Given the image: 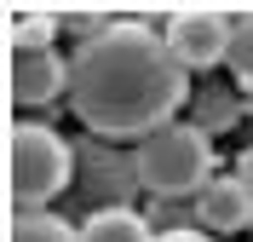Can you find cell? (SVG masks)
Wrapping results in <instances>:
<instances>
[{"label": "cell", "mask_w": 253, "mask_h": 242, "mask_svg": "<svg viewBox=\"0 0 253 242\" xmlns=\"http://www.w3.org/2000/svg\"><path fill=\"white\" fill-rule=\"evenodd\" d=\"M190 69L173 58L167 35L150 23H110L69 58V110L104 139H150L178 115Z\"/></svg>", "instance_id": "1"}, {"label": "cell", "mask_w": 253, "mask_h": 242, "mask_svg": "<svg viewBox=\"0 0 253 242\" xmlns=\"http://www.w3.org/2000/svg\"><path fill=\"white\" fill-rule=\"evenodd\" d=\"M132 179L150 196H196L213 179V139L202 127H190V121H167L161 133L138 139Z\"/></svg>", "instance_id": "2"}, {"label": "cell", "mask_w": 253, "mask_h": 242, "mask_svg": "<svg viewBox=\"0 0 253 242\" xmlns=\"http://www.w3.org/2000/svg\"><path fill=\"white\" fill-rule=\"evenodd\" d=\"M69 185V145L46 121L17 115L12 121V150H6V202L12 213H46V202Z\"/></svg>", "instance_id": "3"}, {"label": "cell", "mask_w": 253, "mask_h": 242, "mask_svg": "<svg viewBox=\"0 0 253 242\" xmlns=\"http://www.w3.org/2000/svg\"><path fill=\"white\" fill-rule=\"evenodd\" d=\"M167 47H173V58L196 75V69H219L230 64V47H236V23L224 12H213V6H184V12L167 17Z\"/></svg>", "instance_id": "4"}, {"label": "cell", "mask_w": 253, "mask_h": 242, "mask_svg": "<svg viewBox=\"0 0 253 242\" xmlns=\"http://www.w3.org/2000/svg\"><path fill=\"white\" fill-rule=\"evenodd\" d=\"M6 93H12L17 115L58 104L69 93V58L41 52V47H12V58H6Z\"/></svg>", "instance_id": "5"}, {"label": "cell", "mask_w": 253, "mask_h": 242, "mask_svg": "<svg viewBox=\"0 0 253 242\" xmlns=\"http://www.w3.org/2000/svg\"><path fill=\"white\" fill-rule=\"evenodd\" d=\"M196 219H202V231H219V237L248 231L253 225V191L236 173H213L202 191H196Z\"/></svg>", "instance_id": "6"}, {"label": "cell", "mask_w": 253, "mask_h": 242, "mask_svg": "<svg viewBox=\"0 0 253 242\" xmlns=\"http://www.w3.org/2000/svg\"><path fill=\"white\" fill-rule=\"evenodd\" d=\"M81 242H156V231L132 208H98L81 219Z\"/></svg>", "instance_id": "7"}, {"label": "cell", "mask_w": 253, "mask_h": 242, "mask_svg": "<svg viewBox=\"0 0 253 242\" xmlns=\"http://www.w3.org/2000/svg\"><path fill=\"white\" fill-rule=\"evenodd\" d=\"M6 242H81V225H69L58 213H12Z\"/></svg>", "instance_id": "8"}, {"label": "cell", "mask_w": 253, "mask_h": 242, "mask_svg": "<svg viewBox=\"0 0 253 242\" xmlns=\"http://www.w3.org/2000/svg\"><path fill=\"white\" fill-rule=\"evenodd\" d=\"M58 29H63V17L35 12V6H17V12H12V29H6V41H12V47H41V52H52Z\"/></svg>", "instance_id": "9"}, {"label": "cell", "mask_w": 253, "mask_h": 242, "mask_svg": "<svg viewBox=\"0 0 253 242\" xmlns=\"http://www.w3.org/2000/svg\"><path fill=\"white\" fill-rule=\"evenodd\" d=\"M230 75H236V87L253 98V12L236 23V47H230Z\"/></svg>", "instance_id": "10"}, {"label": "cell", "mask_w": 253, "mask_h": 242, "mask_svg": "<svg viewBox=\"0 0 253 242\" xmlns=\"http://www.w3.org/2000/svg\"><path fill=\"white\" fill-rule=\"evenodd\" d=\"M156 242H213V231H161Z\"/></svg>", "instance_id": "11"}, {"label": "cell", "mask_w": 253, "mask_h": 242, "mask_svg": "<svg viewBox=\"0 0 253 242\" xmlns=\"http://www.w3.org/2000/svg\"><path fill=\"white\" fill-rule=\"evenodd\" d=\"M236 179H242V185H248V191H253V150H248V156H242V173H236Z\"/></svg>", "instance_id": "12"}]
</instances>
